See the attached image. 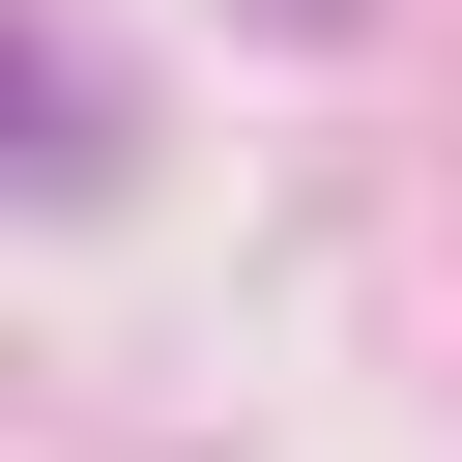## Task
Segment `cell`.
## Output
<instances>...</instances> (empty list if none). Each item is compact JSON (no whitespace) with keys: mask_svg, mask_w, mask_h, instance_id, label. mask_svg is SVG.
Here are the masks:
<instances>
[{"mask_svg":"<svg viewBox=\"0 0 462 462\" xmlns=\"http://www.w3.org/2000/svg\"><path fill=\"white\" fill-rule=\"evenodd\" d=\"M0 173H116V87H87L29 0H0Z\"/></svg>","mask_w":462,"mask_h":462,"instance_id":"6da1fadb","label":"cell"},{"mask_svg":"<svg viewBox=\"0 0 462 462\" xmlns=\"http://www.w3.org/2000/svg\"><path fill=\"white\" fill-rule=\"evenodd\" d=\"M260 29H318V0H260Z\"/></svg>","mask_w":462,"mask_h":462,"instance_id":"7a4b0ae2","label":"cell"}]
</instances>
